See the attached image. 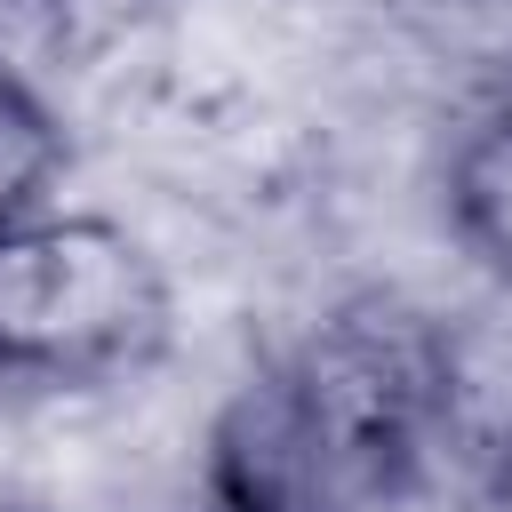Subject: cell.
Returning a JSON list of instances; mask_svg holds the SVG:
<instances>
[{
  "instance_id": "cell-5",
  "label": "cell",
  "mask_w": 512,
  "mask_h": 512,
  "mask_svg": "<svg viewBox=\"0 0 512 512\" xmlns=\"http://www.w3.org/2000/svg\"><path fill=\"white\" fill-rule=\"evenodd\" d=\"M64 160H72V144H64L56 104H48V96L24 80V64H8V48H0V232L24 224V216H40V208H56Z\"/></svg>"
},
{
  "instance_id": "cell-2",
  "label": "cell",
  "mask_w": 512,
  "mask_h": 512,
  "mask_svg": "<svg viewBox=\"0 0 512 512\" xmlns=\"http://www.w3.org/2000/svg\"><path fill=\"white\" fill-rule=\"evenodd\" d=\"M432 464L512 496V272H472L432 312Z\"/></svg>"
},
{
  "instance_id": "cell-4",
  "label": "cell",
  "mask_w": 512,
  "mask_h": 512,
  "mask_svg": "<svg viewBox=\"0 0 512 512\" xmlns=\"http://www.w3.org/2000/svg\"><path fill=\"white\" fill-rule=\"evenodd\" d=\"M384 40L440 72L456 96L488 88V80H512V0H368Z\"/></svg>"
},
{
  "instance_id": "cell-3",
  "label": "cell",
  "mask_w": 512,
  "mask_h": 512,
  "mask_svg": "<svg viewBox=\"0 0 512 512\" xmlns=\"http://www.w3.org/2000/svg\"><path fill=\"white\" fill-rule=\"evenodd\" d=\"M432 192H440V224L472 256V272H512V80L456 96Z\"/></svg>"
},
{
  "instance_id": "cell-1",
  "label": "cell",
  "mask_w": 512,
  "mask_h": 512,
  "mask_svg": "<svg viewBox=\"0 0 512 512\" xmlns=\"http://www.w3.org/2000/svg\"><path fill=\"white\" fill-rule=\"evenodd\" d=\"M176 288L160 248L104 208H40L0 232V384L112 392L160 368Z\"/></svg>"
}]
</instances>
